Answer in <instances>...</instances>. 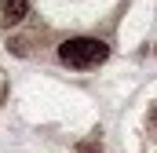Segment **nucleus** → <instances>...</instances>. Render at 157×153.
<instances>
[{"mask_svg": "<svg viewBox=\"0 0 157 153\" xmlns=\"http://www.w3.org/2000/svg\"><path fill=\"white\" fill-rule=\"evenodd\" d=\"M106 55H110V47L95 37H73L59 47V58L66 66H73V69H91V66L106 62Z\"/></svg>", "mask_w": 157, "mask_h": 153, "instance_id": "1", "label": "nucleus"}, {"mask_svg": "<svg viewBox=\"0 0 157 153\" xmlns=\"http://www.w3.org/2000/svg\"><path fill=\"white\" fill-rule=\"evenodd\" d=\"M150 120H157V110H154V113H150Z\"/></svg>", "mask_w": 157, "mask_h": 153, "instance_id": "3", "label": "nucleus"}, {"mask_svg": "<svg viewBox=\"0 0 157 153\" xmlns=\"http://www.w3.org/2000/svg\"><path fill=\"white\" fill-rule=\"evenodd\" d=\"M26 11H29L26 0H0V26H18Z\"/></svg>", "mask_w": 157, "mask_h": 153, "instance_id": "2", "label": "nucleus"}]
</instances>
